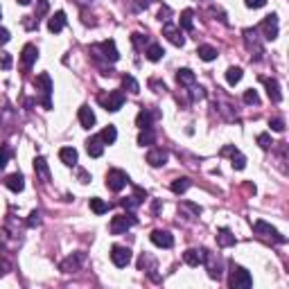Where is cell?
<instances>
[{
  "instance_id": "46",
  "label": "cell",
  "mask_w": 289,
  "mask_h": 289,
  "mask_svg": "<svg viewBox=\"0 0 289 289\" xmlns=\"http://www.w3.org/2000/svg\"><path fill=\"white\" fill-rule=\"evenodd\" d=\"M27 226H30V228H34V226H41V213H39V210H34V213L30 215V219H27Z\"/></svg>"
},
{
  "instance_id": "16",
  "label": "cell",
  "mask_w": 289,
  "mask_h": 289,
  "mask_svg": "<svg viewBox=\"0 0 289 289\" xmlns=\"http://www.w3.org/2000/svg\"><path fill=\"white\" fill-rule=\"evenodd\" d=\"M147 163H149L152 167L165 165V163H167V152H165V149H160V147L149 149V152H147Z\"/></svg>"
},
{
  "instance_id": "21",
  "label": "cell",
  "mask_w": 289,
  "mask_h": 289,
  "mask_svg": "<svg viewBox=\"0 0 289 289\" xmlns=\"http://www.w3.org/2000/svg\"><path fill=\"white\" fill-rule=\"evenodd\" d=\"M5 185L12 192H23V188H25V178H23V174H9V177L5 178Z\"/></svg>"
},
{
  "instance_id": "10",
  "label": "cell",
  "mask_w": 289,
  "mask_h": 289,
  "mask_svg": "<svg viewBox=\"0 0 289 289\" xmlns=\"http://www.w3.org/2000/svg\"><path fill=\"white\" fill-rule=\"evenodd\" d=\"M111 260H113V265L115 267H127L131 262V251L127 246H120V244H115V246L111 248Z\"/></svg>"
},
{
  "instance_id": "54",
  "label": "cell",
  "mask_w": 289,
  "mask_h": 289,
  "mask_svg": "<svg viewBox=\"0 0 289 289\" xmlns=\"http://www.w3.org/2000/svg\"><path fill=\"white\" fill-rule=\"evenodd\" d=\"M16 2H18V5H23V7H27V5L32 2V0H16Z\"/></svg>"
},
{
  "instance_id": "23",
  "label": "cell",
  "mask_w": 289,
  "mask_h": 289,
  "mask_svg": "<svg viewBox=\"0 0 289 289\" xmlns=\"http://www.w3.org/2000/svg\"><path fill=\"white\" fill-rule=\"evenodd\" d=\"M66 27V14L64 12H57L50 21H47V30L52 32V34H57V32H61Z\"/></svg>"
},
{
  "instance_id": "7",
  "label": "cell",
  "mask_w": 289,
  "mask_h": 289,
  "mask_svg": "<svg viewBox=\"0 0 289 289\" xmlns=\"http://www.w3.org/2000/svg\"><path fill=\"white\" fill-rule=\"evenodd\" d=\"M253 230L258 233V235H262V237H269V240H273V242H278V244H285L287 242V237L285 235H280L276 228H273L271 224H267V222H262V219H258L253 224Z\"/></svg>"
},
{
  "instance_id": "32",
  "label": "cell",
  "mask_w": 289,
  "mask_h": 289,
  "mask_svg": "<svg viewBox=\"0 0 289 289\" xmlns=\"http://www.w3.org/2000/svg\"><path fill=\"white\" fill-rule=\"evenodd\" d=\"M90 210H93L95 215H104V213H109V203L102 201L100 197H93V199H90Z\"/></svg>"
},
{
  "instance_id": "6",
  "label": "cell",
  "mask_w": 289,
  "mask_h": 289,
  "mask_svg": "<svg viewBox=\"0 0 289 289\" xmlns=\"http://www.w3.org/2000/svg\"><path fill=\"white\" fill-rule=\"evenodd\" d=\"M138 219L133 217L131 213H127V215H115V217L111 219V226H109V230H111L113 235H122V233H127V230L131 228V226L136 224Z\"/></svg>"
},
{
  "instance_id": "31",
  "label": "cell",
  "mask_w": 289,
  "mask_h": 289,
  "mask_svg": "<svg viewBox=\"0 0 289 289\" xmlns=\"http://www.w3.org/2000/svg\"><path fill=\"white\" fill-rule=\"evenodd\" d=\"M100 138H102V142H104V145H113V142H115V138H118V129H115L113 124H109L107 129H102Z\"/></svg>"
},
{
  "instance_id": "28",
  "label": "cell",
  "mask_w": 289,
  "mask_h": 289,
  "mask_svg": "<svg viewBox=\"0 0 289 289\" xmlns=\"http://www.w3.org/2000/svg\"><path fill=\"white\" fill-rule=\"evenodd\" d=\"M192 185V181H190L188 177H181V178H177V181H172V192L174 195H183V192H188V188Z\"/></svg>"
},
{
  "instance_id": "24",
  "label": "cell",
  "mask_w": 289,
  "mask_h": 289,
  "mask_svg": "<svg viewBox=\"0 0 289 289\" xmlns=\"http://www.w3.org/2000/svg\"><path fill=\"white\" fill-rule=\"evenodd\" d=\"M177 82L181 84V86H195L197 77H195V72L190 70V68H181V70L177 72Z\"/></svg>"
},
{
  "instance_id": "45",
  "label": "cell",
  "mask_w": 289,
  "mask_h": 289,
  "mask_svg": "<svg viewBox=\"0 0 289 289\" xmlns=\"http://www.w3.org/2000/svg\"><path fill=\"white\" fill-rule=\"evenodd\" d=\"M258 145H260L262 149H269V147L273 145V142H271V136H269V133H260V136H258Z\"/></svg>"
},
{
  "instance_id": "18",
  "label": "cell",
  "mask_w": 289,
  "mask_h": 289,
  "mask_svg": "<svg viewBox=\"0 0 289 289\" xmlns=\"http://www.w3.org/2000/svg\"><path fill=\"white\" fill-rule=\"evenodd\" d=\"M154 118H158L156 111H152V109H140V113H138V118H136V124L140 129H152Z\"/></svg>"
},
{
  "instance_id": "17",
  "label": "cell",
  "mask_w": 289,
  "mask_h": 289,
  "mask_svg": "<svg viewBox=\"0 0 289 289\" xmlns=\"http://www.w3.org/2000/svg\"><path fill=\"white\" fill-rule=\"evenodd\" d=\"M86 152H89V156H93V158H100L102 154H104V142H102V138L90 136L89 140H86Z\"/></svg>"
},
{
  "instance_id": "30",
  "label": "cell",
  "mask_w": 289,
  "mask_h": 289,
  "mask_svg": "<svg viewBox=\"0 0 289 289\" xmlns=\"http://www.w3.org/2000/svg\"><path fill=\"white\" fill-rule=\"evenodd\" d=\"M197 54H199L201 61H213V59H217V50H215L213 45H199Z\"/></svg>"
},
{
  "instance_id": "25",
  "label": "cell",
  "mask_w": 289,
  "mask_h": 289,
  "mask_svg": "<svg viewBox=\"0 0 289 289\" xmlns=\"http://www.w3.org/2000/svg\"><path fill=\"white\" fill-rule=\"evenodd\" d=\"M34 170L43 181H50V167H47V160L43 158V156H36L34 158Z\"/></svg>"
},
{
  "instance_id": "4",
  "label": "cell",
  "mask_w": 289,
  "mask_h": 289,
  "mask_svg": "<svg viewBox=\"0 0 289 289\" xmlns=\"http://www.w3.org/2000/svg\"><path fill=\"white\" fill-rule=\"evenodd\" d=\"M201 265H206L208 269V276L213 278V280H219L222 278V262L219 258H215V253H210L208 248H201Z\"/></svg>"
},
{
  "instance_id": "13",
  "label": "cell",
  "mask_w": 289,
  "mask_h": 289,
  "mask_svg": "<svg viewBox=\"0 0 289 289\" xmlns=\"http://www.w3.org/2000/svg\"><path fill=\"white\" fill-rule=\"evenodd\" d=\"M152 242L156 244V246H160V248H172L174 246V237H172V233H167V230H160V228H156V230H152Z\"/></svg>"
},
{
  "instance_id": "29",
  "label": "cell",
  "mask_w": 289,
  "mask_h": 289,
  "mask_svg": "<svg viewBox=\"0 0 289 289\" xmlns=\"http://www.w3.org/2000/svg\"><path fill=\"white\" fill-rule=\"evenodd\" d=\"M183 260H185V265L188 267H199L201 265V251H197V248H188V251L183 253Z\"/></svg>"
},
{
  "instance_id": "48",
  "label": "cell",
  "mask_w": 289,
  "mask_h": 289,
  "mask_svg": "<svg viewBox=\"0 0 289 289\" xmlns=\"http://www.w3.org/2000/svg\"><path fill=\"white\" fill-rule=\"evenodd\" d=\"M170 16H172L170 7H163V9L158 12V21H160V23H167V21H170Z\"/></svg>"
},
{
  "instance_id": "22",
  "label": "cell",
  "mask_w": 289,
  "mask_h": 289,
  "mask_svg": "<svg viewBox=\"0 0 289 289\" xmlns=\"http://www.w3.org/2000/svg\"><path fill=\"white\" fill-rule=\"evenodd\" d=\"M145 199H147V192L138 188V190H136V195H133V197H129V199H122V206L127 208V210H133V208H138Z\"/></svg>"
},
{
  "instance_id": "20",
  "label": "cell",
  "mask_w": 289,
  "mask_h": 289,
  "mask_svg": "<svg viewBox=\"0 0 289 289\" xmlns=\"http://www.w3.org/2000/svg\"><path fill=\"white\" fill-rule=\"evenodd\" d=\"M79 124H82L84 129H90V127H95V113H93V109L86 107V104L79 109Z\"/></svg>"
},
{
  "instance_id": "33",
  "label": "cell",
  "mask_w": 289,
  "mask_h": 289,
  "mask_svg": "<svg viewBox=\"0 0 289 289\" xmlns=\"http://www.w3.org/2000/svg\"><path fill=\"white\" fill-rule=\"evenodd\" d=\"M145 54H147V59H149V61H160L165 52H163V47H160V45L152 43V45H149L147 50H145Z\"/></svg>"
},
{
  "instance_id": "53",
  "label": "cell",
  "mask_w": 289,
  "mask_h": 289,
  "mask_svg": "<svg viewBox=\"0 0 289 289\" xmlns=\"http://www.w3.org/2000/svg\"><path fill=\"white\" fill-rule=\"evenodd\" d=\"M9 271V262L5 258H0V273H7Z\"/></svg>"
},
{
  "instance_id": "39",
  "label": "cell",
  "mask_w": 289,
  "mask_h": 289,
  "mask_svg": "<svg viewBox=\"0 0 289 289\" xmlns=\"http://www.w3.org/2000/svg\"><path fill=\"white\" fill-rule=\"evenodd\" d=\"M131 43H133V47H136V50H145V45H147L149 43V39L145 34H131Z\"/></svg>"
},
{
  "instance_id": "50",
  "label": "cell",
  "mask_w": 289,
  "mask_h": 289,
  "mask_svg": "<svg viewBox=\"0 0 289 289\" xmlns=\"http://www.w3.org/2000/svg\"><path fill=\"white\" fill-rule=\"evenodd\" d=\"M77 178H79V183H89L90 181V174L86 170H79V172H77Z\"/></svg>"
},
{
  "instance_id": "44",
  "label": "cell",
  "mask_w": 289,
  "mask_h": 289,
  "mask_svg": "<svg viewBox=\"0 0 289 289\" xmlns=\"http://www.w3.org/2000/svg\"><path fill=\"white\" fill-rule=\"evenodd\" d=\"M269 127H271V131H276V133H283V131H285V122L280 118L269 120Z\"/></svg>"
},
{
  "instance_id": "1",
  "label": "cell",
  "mask_w": 289,
  "mask_h": 289,
  "mask_svg": "<svg viewBox=\"0 0 289 289\" xmlns=\"http://www.w3.org/2000/svg\"><path fill=\"white\" fill-rule=\"evenodd\" d=\"M228 285L233 289H248L253 285V276L244 269V267L230 262V276H228Z\"/></svg>"
},
{
  "instance_id": "42",
  "label": "cell",
  "mask_w": 289,
  "mask_h": 289,
  "mask_svg": "<svg viewBox=\"0 0 289 289\" xmlns=\"http://www.w3.org/2000/svg\"><path fill=\"white\" fill-rule=\"evenodd\" d=\"M12 54L9 52H0V68H2V70H9V68H12Z\"/></svg>"
},
{
  "instance_id": "12",
  "label": "cell",
  "mask_w": 289,
  "mask_h": 289,
  "mask_svg": "<svg viewBox=\"0 0 289 289\" xmlns=\"http://www.w3.org/2000/svg\"><path fill=\"white\" fill-rule=\"evenodd\" d=\"M222 154H224V156H230V160H233L230 165L235 167V170H244V167H246V156H244L240 149L233 147V145L224 147V149H222Z\"/></svg>"
},
{
  "instance_id": "11",
  "label": "cell",
  "mask_w": 289,
  "mask_h": 289,
  "mask_svg": "<svg viewBox=\"0 0 289 289\" xmlns=\"http://www.w3.org/2000/svg\"><path fill=\"white\" fill-rule=\"evenodd\" d=\"M163 36H165V39L172 43V45H177V47H183V43H185V39H183L181 30H178L177 25H172L170 21L163 25Z\"/></svg>"
},
{
  "instance_id": "5",
  "label": "cell",
  "mask_w": 289,
  "mask_h": 289,
  "mask_svg": "<svg viewBox=\"0 0 289 289\" xmlns=\"http://www.w3.org/2000/svg\"><path fill=\"white\" fill-rule=\"evenodd\" d=\"M90 52H100L102 59L109 61V64H115V61L120 59V52H118V47H115V41H113V39H109V41H102V43H97V45H93V47H90Z\"/></svg>"
},
{
  "instance_id": "26",
  "label": "cell",
  "mask_w": 289,
  "mask_h": 289,
  "mask_svg": "<svg viewBox=\"0 0 289 289\" xmlns=\"http://www.w3.org/2000/svg\"><path fill=\"white\" fill-rule=\"evenodd\" d=\"M237 240H235V235H233V233H230L228 228H222L217 233V244L222 248H226V246H233V244H235Z\"/></svg>"
},
{
  "instance_id": "34",
  "label": "cell",
  "mask_w": 289,
  "mask_h": 289,
  "mask_svg": "<svg viewBox=\"0 0 289 289\" xmlns=\"http://www.w3.org/2000/svg\"><path fill=\"white\" fill-rule=\"evenodd\" d=\"M154 140H156V136H154L152 129H140V133H138V145H140V147L154 145Z\"/></svg>"
},
{
  "instance_id": "14",
  "label": "cell",
  "mask_w": 289,
  "mask_h": 289,
  "mask_svg": "<svg viewBox=\"0 0 289 289\" xmlns=\"http://www.w3.org/2000/svg\"><path fill=\"white\" fill-rule=\"evenodd\" d=\"M36 59H39V50H36V45L27 43V45L23 47V52H21V66H23L25 70H30Z\"/></svg>"
},
{
  "instance_id": "47",
  "label": "cell",
  "mask_w": 289,
  "mask_h": 289,
  "mask_svg": "<svg viewBox=\"0 0 289 289\" xmlns=\"http://www.w3.org/2000/svg\"><path fill=\"white\" fill-rule=\"evenodd\" d=\"M244 5H246L248 9H260V7L267 5V0H244Z\"/></svg>"
},
{
  "instance_id": "3",
  "label": "cell",
  "mask_w": 289,
  "mask_h": 289,
  "mask_svg": "<svg viewBox=\"0 0 289 289\" xmlns=\"http://www.w3.org/2000/svg\"><path fill=\"white\" fill-rule=\"evenodd\" d=\"M97 102H100L107 111L115 113V111H120L122 104H124V93H122V90H109V93L97 95Z\"/></svg>"
},
{
  "instance_id": "9",
  "label": "cell",
  "mask_w": 289,
  "mask_h": 289,
  "mask_svg": "<svg viewBox=\"0 0 289 289\" xmlns=\"http://www.w3.org/2000/svg\"><path fill=\"white\" fill-rule=\"evenodd\" d=\"M260 32L265 34L267 41H273V39H278V16H276V14H269V16H265V21L260 23Z\"/></svg>"
},
{
  "instance_id": "35",
  "label": "cell",
  "mask_w": 289,
  "mask_h": 289,
  "mask_svg": "<svg viewBox=\"0 0 289 289\" xmlns=\"http://www.w3.org/2000/svg\"><path fill=\"white\" fill-rule=\"evenodd\" d=\"M192 18H195V12H192V9H183L181 12V27L185 32L192 30V25H195L192 23Z\"/></svg>"
},
{
  "instance_id": "52",
  "label": "cell",
  "mask_w": 289,
  "mask_h": 289,
  "mask_svg": "<svg viewBox=\"0 0 289 289\" xmlns=\"http://www.w3.org/2000/svg\"><path fill=\"white\" fill-rule=\"evenodd\" d=\"M154 0H136V9H147Z\"/></svg>"
},
{
  "instance_id": "55",
  "label": "cell",
  "mask_w": 289,
  "mask_h": 289,
  "mask_svg": "<svg viewBox=\"0 0 289 289\" xmlns=\"http://www.w3.org/2000/svg\"><path fill=\"white\" fill-rule=\"evenodd\" d=\"M0 16H2V9H0Z\"/></svg>"
},
{
  "instance_id": "40",
  "label": "cell",
  "mask_w": 289,
  "mask_h": 289,
  "mask_svg": "<svg viewBox=\"0 0 289 289\" xmlns=\"http://www.w3.org/2000/svg\"><path fill=\"white\" fill-rule=\"evenodd\" d=\"M9 158H12V149L7 147V145H0V170L9 163Z\"/></svg>"
},
{
  "instance_id": "27",
  "label": "cell",
  "mask_w": 289,
  "mask_h": 289,
  "mask_svg": "<svg viewBox=\"0 0 289 289\" xmlns=\"http://www.w3.org/2000/svg\"><path fill=\"white\" fill-rule=\"evenodd\" d=\"M59 158H61V163H64V165H75L79 156H77V149L75 147H64L59 152Z\"/></svg>"
},
{
  "instance_id": "8",
  "label": "cell",
  "mask_w": 289,
  "mask_h": 289,
  "mask_svg": "<svg viewBox=\"0 0 289 289\" xmlns=\"http://www.w3.org/2000/svg\"><path fill=\"white\" fill-rule=\"evenodd\" d=\"M127 183H129L127 172H122V170H109V174H107V188L111 190V192H120V190L127 185Z\"/></svg>"
},
{
  "instance_id": "15",
  "label": "cell",
  "mask_w": 289,
  "mask_h": 289,
  "mask_svg": "<svg viewBox=\"0 0 289 289\" xmlns=\"http://www.w3.org/2000/svg\"><path fill=\"white\" fill-rule=\"evenodd\" d=\"M84 260H86V255L82 253V251H79V253H72L70 258H66L64 262H61V271H66V273H70V271H77V269H79V267H82V262Z\"/></svg>"
},
{
  "instance_id": "41",
  "label": "cell",
  "mask_w": 289,
  "mask_h": 289,
  "mask_svg": "<svg viewBox=\"0 0 289 289\" xmlns=\"http://www.w3.org/2000/svg\"><path fill=\"white\" fill-rule=\"evenodd\" d=\"M246 104H260V97H258V90H253V89H248V90H244V97H242Z\"/></svg>"
},
{
  "instance_id": "19",
  "label": "cell",
  "mask_w": 289,
  "mask_h": 289,
  "mask_svg": "<svg viewBox=\"0 0 289 289\" xmlns=\"http://www.w3.org/2000/svg\"><path fill=\"white\" fill-rule=\"evenodd\" d=\"M267 86V95H269V100L273 102V104H278V102L283 100V93H280V84L276 82V79H262Z\"/></svg>"
},
{
  "instance_id": "43",
  "label": "cell",
  "mask_w": 289,
  "mask_h": 289,
  "mask_svg": "<svg viewBox=\"0 0 289 289\" xmlns=\"http://www.w3.org/2000/svg\"><path fill=\"white\" fill-rule=\"evenodd\" d=\"M145 267H149V269L154 271V260L149 258L147 253H142V255H140V260H138V269H140V271L145 269Z\"/></svg>"
},
{
  "instance_id": "51",
  "label": "cell",
  "mask_w": 289,
  "mask_h": 289,
  "mask_svg": "<svg viewBox=\"0 0 289 289\" xmlns=\"http://www.w3.org/2000/svg\"><path fill=\"white\" fill-rule=\"evenodd\" d=\"M149 86H152V89H156V93H165V84H158L156 79H152V82H149Z\"/></svg>"
},
{
  "instance_id": "37",
  "label": "cell",
  "mask_w": 289,
  "mask_h": 289,
  "mask_svg": "<svg viewBox=\"0 0 289 289\" xmlns=\"http://www.w3.org/2000/svg\"><path fill=\"white\" fill-rule=\"evenodd\" d=\"M240 79H242V68H228V70H226V82H228L230 86H235Z\"/></svg>"
},
{
  "instance_id": "36",
  "label": "cell",
  "mask_w": 289,
  "mask_h": 289,
  "mask_svg": "<svg viewBox=\"0 0 289 289\" xmlns=\"http://www.w3.org/2000/svg\"><path fill=\"white\" fill-rule=\"evenodd\" d=\"M122 86H124L127 90H129V93H133V95L140 93V84H138L131 75H124V77H122Z\"/></svg>"
},
{
  "instance_id": "49",
  "label": "cell",
  "mask_w": 289,
  "mask_h": 289,
  "mask_svg": "<svg viewBox=\"0 0 289 289\" xmlns=\"http://www.w3.org/2000/svg\"><path fill=\"white\" fill-rule=\"evenodd\" d=\"M9 39H12L9 30H5V27H0V45H5V43H9Z\"/></svg>"
},
{
  "instance_id": "38",
  "label": "cell",
  "mask_w": 289,
  "mask_h": 289,
  "mask_svg": "<svg viewBox=\"0 0 289 289\" xmlns=\"http://www.w3.org/2000/svg\"><path fill=\"white\" fill-rule=\"evenodd\" d=\"M47 12H50V2H47V0H36V12H34L36 21H39V18H43Z\"/></svg>"
},
{
  "instance_id": "2",
  "label": "cell",
  "mask_w": 289,
  "mask_h": 289,
  "mask_svg": "<svg viewBox=\"0 0 289 289\" xmlns=\"http://www.w3.org/2000/svg\"><path fill=\"white\" fill-rule=\"evenodd\" d=\"M34 86L36 90H41V104L43 109H52V100H50V95H52V79H50V75L47 72H41V75H36L34 79Z\"/></svg>"
}]
</instances>
